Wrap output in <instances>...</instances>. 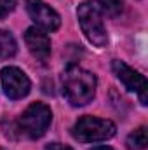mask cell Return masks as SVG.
I'll list each match as a JSON object with an SVG mask.
<instances>
[{"instance_id": "cell-1", "label": "cell", "mask_w": 148, "mask_h": 150, "mask_svg": "<svg viewBox=\"0 0 148 150\" xmlns=\"http://www.w3.org/2000/svg\"><path fill=\"white\" fill-rule=\"evenodd\" d=\"M96 93V77L80 68L70 65L63 74V94L66 101L73 107L87 105Z\"/></svg>"}, {"instance_id": "cell-2", "label": "cell", "mask_w": 148, "mask_h": 150, "mask_svg": "<svg viewBox=\"0 0 148 150\" xmlns=\"http://www.w3.org/2000/svg\"><path fill=\"white\" fill-rule=\"evenodd\" d=\"M77 18L84 35L96 47H105L108 44V33L101 19V12L92 2H82L77 9Z\"/></svg>"}, {"instance_id": "cell-3", "label": "cell", "mask_w": 148, "mask_h": 150, "mask_svg": "<svg viewBox=\"0 0 148 150\" xmlns=\"http://www.w3.org/2000/svg\"><path fill=\"white\" fill-rule=\"evenodd\" d=\"M115 124L108 119H99V117H82L77 120V124L72 129L75 140L84 142V143H94V142H105L110 140L115 134Z\"/></svg>"}, {"instance_id": "cell-4", "label": "cell", "mask_w": 148, "mask_h": 150, "mask_svg": "<svg viewBox=\"0 0 148 150\" xmlns=\"http://www.w3.org/2000/svg\"><path fill=\"white\" fill-rule=\"evenodd\" d=\"M52 112L45 103H32L19 117V129L28 138H40L51 126Z\"/></svg>"}, {"instance_id": "cell-5", "label": "cell", "mask_w": 148, "mask_h": 150, "mask_svg": "<svg viewBox=\"0 0 148 150\" xmlns=\"http://www.w3.org/2000/svg\"><path fill=\"white\" fill-rule=\"evenodd\" d=\"M111 68H113L115 75L118 77V80L125 86V89L138 93L141 105H147L148 103V98H147V91H148L147 79L140 74V72L132 70L131 67H127L124 61H118V59H115V61L111 63Z\"/></svg>"}, {"instance_id": "cell-6", "label": "cell", "mask_w": 148, "mask_h": 150, "mask_svg": "<svg viewBox=\"0 0 148 150\" xmlns=\"http://www.w3.org/2000/svg\"><path fill=\"white\" fill-rule=\"evenodd\" d=\"M2 86L5 94L11 100H21L30 93V79L26 74L16 67H5L0 72Z\"/></svg>"}, {"instance_id": "cell-7", "label": "cell", "mask_w": 148, "mask_h": 150, "mask_svg": "<svg viewBox=\"0 0 148 150\" xmlns=\"http://www.w3.org/2000/svg\"><path fill=\"white\" fill-rule=\"evenodd\" d=\"M26 11H28V16L33 19V23L40 30L54 32L61 25L59 14L44 0H26Z\"/></svg>"}, {"instance_id": "cell-8", "label": "cell", "mask_w": 148, "mask_h": 150, "mask_svg": "<svg viewBox=\"0 0 148 150\" xmlns=\"http://www.w3.org/2000/svg\"><path fill=\"white\" fill-rule=\"evenodd\" d=\"M25 42L28 51L37 58V59H47L51 56V38L47 37V33H44L40 28L32 26L26 30L25 33Z\"/></svg>"}, {"instance_id": "cell-9", "label": "cell", "mask_w": 148, "mask_h": 150, "mask_svg": "<svg viewBox=\"0 0 148 150\" xmlns=\"http://www.w3.org/2000/svg\"><path fill=\"white\" fill-rule=\"evenodd\" d=\"M148 143V133L147 127H138L136 131H132L127 140H125V145L129 150H145Z\"/></svg>"}, {"instance_id": "cell-10", "label": "cell", "mask_w": 148, "mask_h": 150, "mask_svg": "<svg viewBox=\"0 0 148 150\" xmlns=\"http://www.w3.org/2000/svg\"><path fill=\"white\" fill-rule=\"evenodd\" d=\"M18 51L16 40L12 37L11 32L7 30H0V58H12Z\"/></svg>"}, {"instance_id": "cell-11", "label": "cell", "mask_w": 148, "mask_h": 150, "mask_svg": "<svg viewBox=\"0 0 148 150\" xmlns=\"http://www.w3.org/2000/svg\"><path fill=\"white\" fill-rule=\"evenodd\" d=\"M92 4L98 7V11L105 12L106 16H111V18H115L122 12V2L120 0H94Z\"/></svg>"}, {"instance_id": "cell-12", "label": "cell", "mask_w": 148, "mask_h": 150, "mask_svg": "<svg viewBox=\"0 0 148 150\" xmlns=\"http://www.w3.org/2000/svg\"><path fill=\"white\" fill-rule=\"evenodd\" d=\"M16 7V0H0V19L9 16Z\"/></svg>"}, {"instance_id": "cell-13", "label": "cell", "mask_w": 148, "mask_h": 150, "mask_svg": "<svg viewBox=\"0 0 148 150\" xmlns=\"http://www.w3.org/2000/svg\"><path fill=\"white\" fill-rule=\"evenodd\" d=\"M45 150H73V149H70L66 145H61V143H51V145L45 147Z\"/></svg>"}, {"instance_id": "cell-14", "label": "cell", "mask_w": 148, "mask_h": 150, "mask_svg": "<svg viewBox=\"0 0 148 150\" xmlns=\"http://www.w3.org/2000/svg\"><path fill=\"white\" fill-rule=\"evenodd\" d=\"M91 150H113L111 147H106V145H99V147H92Z\"/></svg>"}]
</instances>
